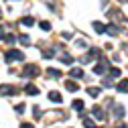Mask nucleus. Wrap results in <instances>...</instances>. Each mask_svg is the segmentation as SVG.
Segmentation results:
<instances>
[{"label":"nucleus","mask_w":128,"mask_h":128,"mask_svg":"<svg viewBox=\"0 0 128 128\" xmlns=\"http://www.w3.org/2000/svg\"><path fill=\"white\" fill-rule=\"evenodd\" d=\"M4 59L10 61V63H14V61H24V53L18 51V49H10V51H6Z\"/></svg>","instance_id":"1"},{"label":"nucleus","mask_w":128,"mask_h":128,"mask_svg":"<svg viewBox=\"0 0 128 128\" xmlns=\"http://www.w3.org/2000/svg\"><path fill=\"white\" fill-rule=\"evenodd\" d=\"M39 73H41V69H39L37 65H33V63L24 65V69H22V77H35V75H39Z\"/></svg>","instance_id":"2"},{"label":"nucleus","mask_w":128,"mask_h":128,"mask_svg":"<svg viewBox=\"0 0 128 128\" xmlns=\"http://www.w3.org/2000/svg\"><path fill=\"white\" fill-rule=\"evenodd\" d=\"M16 88H14V86H6V84H2V86H0V94H2V96H16Z\"/></svg>","instance_id":"3"},{"label":"nucleus","mask_w":128,"mask_h":128,"mask_svg":"<svg viewBox=\"0 0 128 128\" xmlns=\"http://www.w3.org/2000/svg\"><path fill=\"white\" fill-rule=\"evenodd\" d=\"M106 69H108V61H104V59H102V61L98 63V65L94 67V73H98V75H102V73H104Z\"/></svg>","instance_id":"4"},{"label":"nucleus","mask_w":128,"mask_h":128,"mask_svg":"<svg viewBox=\"0 0 128 128\" xmlns=\"http://www.w3.org/2000/svg\"><path fill=\"white\" fill-rule=\"evenodd\" d=\"M106 33L112 35V37H118V35H120V30H118V26H116L114 22H110V24L106 26Z\"/></svg>","instance_id":"5"},{"label":"nucleus","mask_w":128,"mask_h":128,"mask_svg":"<svg viewBox=\"0 0 128 128\" xmlns=\"http://www.w3.org/2000/svg\"><path fill=\"white\" fill-rule=\"evenodd\" d=\"M92 114L98 118V120H106V114L102 112V108H100V106H94V108H92Z\"/></svg>","instance_id":"6"},{"label":"nucleus","mask_w":128,"mask_h":128,"mask_svg":"<svg viewBox=\"0 0 128 128\" xmlns=\"http://www.w3.org/2000/svg\"><path fill=\"white\" fill-rule=\"evenodd\" d=\"M24 92H26L28 96H37V94H39V88L33 86V84H26V86H24Z\"/></svg>","instance_id":"7"},{"label":"nucleus","mask_w":128,"mask_h":128,"mask_svg":"<svg viewBox=\"0 0 128 128\" xmlns=\"http://www.w3.org/2000/svg\"><path fill=\"white\" fill-rule=\"evenodd\" d=\"M49 100H51V102H57V104L63 102V98H61V94H59V92H49Z\"/></svg>","instance_id":"8"},{"label":"nucleus","mask_w":128,"mask_h":128,"mask_svg":"<svg viewBox=\"0 0 128 128\" xmlns=\"http://www.w3.org/2000/svg\"><path fill=\"white\" fill-rule=\"evenodd\" d=\"M124 114H126L124 106H114V116H116V118H120V116H124Z\"/></svg>","instance_id":"9"},{"label":"nucleus","mask_w":128,"mask_h":128,"mask_svg":"<svg viewBox=\"0 0 128 128\" xmlns=\"http://www.w3.org/2000/svg\"><path fill=\"white\" fill-rule=\"evenodd\" d=\"M69 75H71V77H84V71L79 69V67H71V71H69Z\"/></svg>","instance_id":"10"},{"label":"nucleus","mask_w":128,"mask_h":128,"mask_svg":"<svg viewBox=\"0 0 128 128\" xmlns=\"http://www.w3.org/2000/svg\"><path fill=\"white\" fill-rule=\"evenodd\" d=\"M94 28H96V33H100V35L106 33V24H102V22H98V20L94 22Z\"/></svg>","instance_id":"11"},{"label":"nucleus","mask_w":128,"mask_h":128,"mask_svg":"<svg viewBox=\"0 0 128 128\" xmlns=\"http://www.w3.org/2000/svg\"><path fill=\"white\" fill-rule=\"evenodd\" d=\"M116 90H118V92H122V94H124V92H128V82H126V79H122V82L116 86Z\"/></svg>","instance_id":"12"},{"label":"nucleus","mask_w":128,"mask_h":128,"mask_svg":"<svg viewBox=\"0 0 128 128\" xmlns=\"http://www.w3.org/2000/svg\"><path fill=\"white\" fill-rule=\"evenodd\" d=\"M65 90H69V92H77L79 86H77L75 82H65Z\"/></svg>","instance_id":"13"},{"label":"nucleus","mask_w":128,"mask_h":128,"mask_svg":"<svg viewBox=\"0 0 128 128\" xmlns=\"http://www.w3.org/2000/svg\"><path fill=\"white\" fill-rule=\"evenodd\" d=\"M71 106H73L77 112H84V102H82V100H73V104H71Z\"/></svg>","instance_id":"14"},{"label":"nucleus","mask_w":128,"mask_h":128,"mask_svg":"<svg viewBox=\"0 0 128 128\" xmlns=\"http://www.w3.org/2000/svg\"><path fill=\"white\" fill-rule=\"evenodd\" d=\"M47 73H49L51 77H61V71L55 69V67H49V69H47Z\"/></svg>","instance_id":"15"},{"label":"nucleus","mask_w":128,"mask_h":128,"mask_svg":"<svg viewBox=\"0 0 128 128\" xmlns=\"http://www.w3.org/2000/svg\"><path fill=\"white\" fill-rule=\"evenodd\" d=\"M88 94L92 96V98H98L100 96V88H88Z\"/></svg>","instance_id":"16"},{"label":"nucleus","mask_w":128,"mask_h":128,"mask_svg":"<svg viewBox=\"0 0 128 128\" xmlns=\"http://www.w3.org/2000/svg\"><path fill=\"white\" fill-rule=\"evenodd\" d=\"M61 61L65 63V65H71V63H73V57H71V55H67V53H63V57H61Z\"/></svg>","instance_id":"17"},{"label":"nucleus","mask_w":128,"mask_h":128,"mask_svg":"<svg viewBox=\"0 0 128 128\" xmlns=\"http://www.w3.org/2000/svg\"><path fill=\"white\" fill-rule=\"evenodd\" d=\"M84 126H86V128H98V126H96V122L90 120V118H84Z\"/></svg>","instance_id":"18"},{"label":"nucleus","mask_w":128,"mask_h":128,"mask_svg":"<svg viewBox=\"0 0 128 128\" xmlns=\"http://www.w3.org/2000/svg\"><path fill=\"white\" fill-rule=\"evenodd\" d=\"M22 24H26V26H33V24H35V18H33V16H24V18H22Z\"/></svg>","instance_id":"19"},{"label":"nucleus","mask_w":128,"mask_h":128,"mask_svg":"<svg viewBox=\"0 0 128 128\" xmlns=\"http://www.w3.org/2000/svg\"><path fill=\"white\" fill-rule=\"evenodd\" d=\"M120 73H122V71H120L118 67H112V69H110V77H120Z\"/></svg>","instance_id":"20"},{"label":"nucleus","mask_w":128,"mask_h":128,"mask_svg":"<svg viewBox=\"0 0 128 128\" xmlns=\"http://www.w3.org/2000/svg\"><path fill=\"white\" fill-rule=\"evenodd\" d=\"M14 110H16V114H22V112L26 110V106H24V104H16V108H14Z\"/></svg>","instance_id":"21"},{"label":"nucleus","mask_w":128,"mask_h":128,"mask_svg":"<svg viewBox=\"0 0 128 128\" xmlns=\"http://www.w3.org/2000/svg\"><path fill=\"white\" fill-rule=\"evenodd\" d=\"M4 41H6L8 45H12V43L16 41V39H14V35H6V37H4Z\"/></svg>","instance_id":"22"},{"label":"nucleus","mask_w":128,"mask_h":128,"mask_svg":"<svg viewBox=\"0 0 128 128\" xmlns=\"http://www.w3.org/2000/svg\"><path fill=\"white\" fill-rule=\"evenodd\" d=\"M18 41H20L22 45H26V43H30V39H28L26 35H20V37H18Z\"/></svg>","instance_id":"23"},{"label":"nucleus","mask_w":128,"mask_h":128,"mask_svg":"<svg viewBox=\"0 0 128 128\" xmlns=\"http://www.w3.org/2000/svg\"><path fill=\"white\" fill-rule=\"evenodd\" d=\"M41 28H43V30H51V24L47 22V20H43V22H41Z\"/></svg>","instance_id":"24"},{"label":"nucleus","mask_w":128,"mask_h":128,"mask_svg":"<svg viewBox=\"0 0 128 128\" xmlns=\"http://www.w3.org/2000/svg\"><path fill=\"white\" fill-rule=\"evenodd\" d=\"M33 114H35V118H41V108H39V106L33 108Z\"/></svg>","instance_id":"25"},{"label":"nucleus","mask_w":128,"mask_h":128,"mask_svg":"<svg viewBox=\"0 0 128 128\" xmlns=\"http://www.w3.org/2000/svg\"><path fill=\"white\" fill-rule=\"evenodd\" d=\"M102 86H106V88H110V86H112V82H110V79H104V82H102Z\"/></svg>","instance_id":"26"},{"label":"nucleus","mask_w":128,"mask_h":128,"mask_svg":"<svg viewBox=\"0 0 128 128\" xmlns=\"http://www.w3.org/2000/svg\"><path fill=\"white\" fill-rule=\"evenodd\" d=\"M20 128H35L33 124H28V122H24V124H20Z\"/></svg>","instance_id":"27"},{"label":"nucleus","mask_w":128,"mask_h":128,"mask_svg":"<svg viewBox=\"0 0 128 128\" xmlns=\"http://www.w3.org/2000/svg\"><path fill=\"white\" fill-rule=\"evenodd\" d=\"M6 35H4V26H0V39H4Z\"/></svg>","instance_id":"28"},{"label":"nucleus","mask_w":128,"mask_h":128,"mask_svg":"<svg viewBox=\"0 0 128 128\" xmlns=\"http://www.w3.org/2000/svg\"><path fill=\"white\" fill-rule=\"evenodd\" d=\"M116 128H128V126H124V124H120V126H116Z\"/></svg>","instance_id":"29"},{"label":"nucleus","mask_w":128,"mask_h":128,"mask_svg":"<svg viewBox=\"0 0 128 128\" xmlns=\"http://www.w3.org/2000/svg\"><path fill=\"white\" fill-rule=\"evenodd\" d=\"M120 2H128V0H120Z\"/></svg>","instance_id":"30"}]
</instances>
